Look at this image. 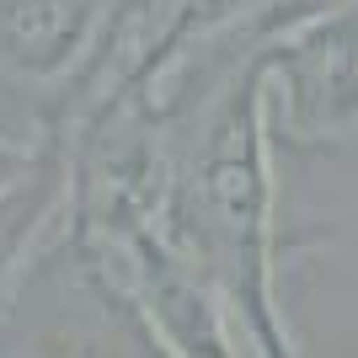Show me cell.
I'll use <instances>...</instances> for the list:
<instances>
[{"label":"cell","instance_id":"obj_4","mask_svg":"<svg viewBox=\"0 0 358 358\" xmlns=\"http://www.w3.org/2000/svg\"><path fill=\"white\" fill-rule=\"evenodd\" d=\"M70 220V155L59 134H38L32 161L0 187V315L22 294L38 257Z\"/></svg>","mask_w":358,"mask_h":358},{"label":"cell","instance_id":"obj_2","mask_svg":"<svg viewBox=\"0 0 358 358\" xmlns=\"http://www.w3.org/2000/svg\"><path fill=\"white\" fill-rule=\"evenodd\" d=\"M0 358H166L118 284L59 230L0 315Z\"/></svg>","mask_w":358,"mask_h":358},{"label":"cell","instance_id":"obj_1","mask_svg":"<svg viewBox=\"0 0 358 358\" xmlns=\"http://www.w3.org/2000/svg\"><path fill=\"white\" fill-rule=\"evenodd\" d=\"M257 54L241 59L193 113L161 230L214 284L252 358H299L278 299L284 182L273 166V123Z\"/></svg>","mask_w":358,"mask_h":358},{"label":"cell","instance_id":"obj_5","mask_svg":"<svg viewBox=\"0 0 358 358\" xmlns=\"http://www.w3.org/2000/svg\"><path fill=\"white\" fill-rule=\"evenodd\" d=\"M32 150H38V134H32V139H11L6 129H0V187L32 161Z\"/></svg>","mask_w":358,"mask_h":358},{"label":"cell","instance_id":"obj_3","mask_svg":"<svg viewBox=\"0 0 358 358\" xmlns=\"http://www.w3.org/2000/svg\"><path fill=\"white\" fill-rule=\"evenodd\" d=\"M129 0H0V80L43 102L38 134L91 80Z\"/></svg>","mask_w":358,"mask_h":358}]
</instances>
